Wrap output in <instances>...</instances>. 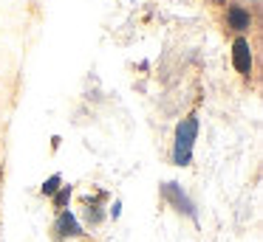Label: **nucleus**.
<instances>
[{
	"mask_svg": "<svg viewBox=\"0 0 263 242\" xmlns=\"http://www.w3.org/2000/svg\"><path fill=\"white\" fill-rule=\"evenodd\" d=\"M60 186H63V178H60V174H51V178L43 183V194H46V197H54Z\"/></svg>",
	"mask_w": 263,
	"mask_h": 242,
	"instance_id": "obj_8",
	"label": "nucleus"
},
{
	"mask_svg": "<svg viewBox=\"0 0 263 242\" xmlns=\"http://www.w3.org/2000/svg\"><path fill=\"white\" fill-rule=\"evenodd\" d=\"M105 200H108V194H105V191H97L93 197H85V203H82V206H85V223L91 225V228H97L105 219V208H102Z\"/></svg>",
	"mask_w": 263,
	"mask_h": 242,
	"instance_id": "obj_5",
	"label": "nucleus"
},
{
	"mask_svg": "<svg viewBox=\"0 0 263 242\" xmlns=\"http://www.w3.org/2000/svg\"><path fill=\"white\" fill-rule=\"evenodd\" d=\"M227 23H229L232 31L243 34V31H249V26H252V14L243 9V6H229L227 9Z\"/></svg>",
	"mask_w": 263,
	"mask_h": 242,
	"instance_id": "obj_6",
	"label": "nucleus"
},
{
	"mask_svg": "<svg viewBox=\"0 0 263 242\" xmlns=\"http://www.w3.org/2000/svg\"><path fill=\"white\" fill-rule=\"evenodd\" d=\"M71 194H74L71 186H60L57 194H54V208H57V211H65V206L71 203Z\"/></svg>",
	"mask_w": 263,
	"mask_h": 242,
	"instance_id": "obj_7",
	"label": "nucleus"
},
{
	"mask_svg": "<svg viewBox=\"0 0 263 242\" xmlns=\"http://www.w3.org/2000/svg\"><path fill=\"white\" fill-rule=\"evenodd\" d=\"M232 65H235V71H238L243 79L252 76L255 56H252V42L243 37V34H238V37H235V42H232Z\"/></svg>",
	"mask_w": 263,
	"mask_h": 242,
	"instance_id": "obj_3",
	"label": "nucleus"
},
{
	"mask_svg": "<svg viewBox=\"0 0 263 242\" xmlns=\"http://www.w3.org/2000/svg\"><path fill=\"white\" fill-rule=\"evenodd\" d=\"M195 138H198V116L190 113L187 118H181L176 124V135H173V163L176 166H190Z\"/></svg>",
	"mask_w": 263,
	"mask_h": 242,
	"instance_id": "obj_1",
	"label": "nucleus"
},
{
	"mask_svg": "<svg viewBox=\"0 0 263 242\" xmlns=\"http://www.w3.org/2000/svg\"><path fill=\"white\" fill-rule=\"evenodd\" d=\"M119 214H122V203H119V200H116V203H114V206H110V217H114V219H116V217H119Z\"/></svg>",
	"mask_w": 263,
	"mask_h": 242,
	"instance_id": "obj_9",
	"label": "nucleus"
},
{
	"mask_svg": "<svg viewBox=\"0 0 263 242\" xmlns=\"http://www.w3.org/2000/svg\"><path fill=\"white\" fill-rule=\"evenodd\" d=\"M54 234H57V239H77V236L85 234V228L80 225L77 214H71L68 208H65V211H57V219H54Z\"/></svg>",
	"mask_w": 263,
	"mask_h": 242,
	"instance_id": "obj_4",
	"label": "nucleus"
},
{
	"mask_svg": "<svg viewBox=\"0 0 263 242\" xmlns=\"http://www.w3.org/2000/svg\"><path fill=\"white\" fill-rule=\"evenodd\" d=\"M161 194H164V200L170 203L173 208H176L178 214H184V217L195 219L198 217V211H195V203L187 197V191L181 189V186L176 183V180H167L164 186H161Z\"/></svg>",
	"mask_w": 263,
	"mask_h": 242,
	"instance_id": "obj_2",
	"label": "nucleus"
}]
</instances>
